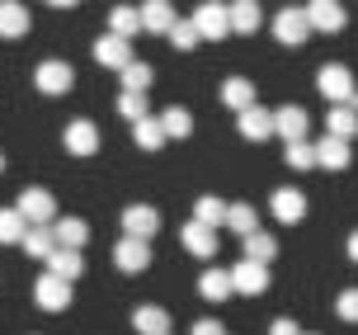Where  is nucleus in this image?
I'll use <instances>...</instances> for the list:
<instances>
[{
  "label": "nucleus",
  "instance_id": "1",
  "mask_svg": "<svg viewBox=\"0 0 358 335\" xmlns=\"http://www.w3.org/2000/svg\"><path fill=\"white\" fill-rule=\"evenodd\" d=\"M316 86H321V95H325L335 109H349V114H358V90H354V76H349V67H340V62L321 67Z\"/></svg>",
  "mask_w": 358,
  "mask_h": 335
},
{
  "label": "nucleus",
  "instance_id": "2",
  "mask_svg": "<svg viewBox=\"0 0 358 335\" xmlns=\"http://www.w3.org/2000/svg\"><path fill=\"white\" fill-rule=\"evenodd\" d=\"M15 212L24 217V227H52V217H57V198L48 194V189H24L15 203Z\"/></svg>",
  "mask_w": 358,
  "mask_h": 335
},
{
  "label": "nucleus",
  "instance_id": "3",
  "mask_svg": "<svg viewBox=\"0 0 358 335\" xmlns=\"http://www.w3.org/2000/svg\"><path fill=\"white\" fill-rule=\"evenodd\" d=\"M189 24L198 29V38H227V34H231V24H227V5H222V0H203Z\"/></svg>",
  "mask_w": 358,
  "mask_h": 335
},
{
  "label": "nucleus",
  "instance_id": "4",
  "mask_svg": "<svg viewBox=\"0 0 358 335\" xmlns=\"http://www.w3.org/2000/svg\"><path fill=\"white\" fill-rule=\"evenodd\" d=\"M161 231V212L146 208V203H132V208L123 212V236H132V241H151Z\"/></svg>",
  "mask_w": 358,
  "mask_h": 335
},
{
  "label": "nucleus",
  "instance_id": "5",
  "mask_svg": "<svg viewBox=\"0 0 358 335\" xmlns=\"http://www.w3.org/2000/svg\"><path fill=\"white\" fill-rule=\"evenodd\" d=\"M306 34H311V24H306V15L297 10V5L278 10V19H273V38H278V43L297 48V43H306Z\"/></svg>",
  "mask_w": 358,
  "mask_h": 335
},
{
  "label": "nucleus",
  "instance_id": "6",
  "mask_svg": "<svg viewBox=\"0 0 358 335\" xmlns=\"http://www.w3.org/2000/svg\"><path fill=\"white\" fill-rule=\"evenodd\" d=\"M231 274V293H245V298H259L268 288V269L264 265H250V260H241L236 269H227Z\"/></svg>",
  "mask_w": 358,
  "mask_h": 335
},
{
  "label": "nucleus",
  "instance_id": "7",
  "mask_svg": "<svg viewBox=\"0 0 358 335\" xmlns=\"http://www.w3.org/2000/svg\"><path fill=\"white\" fill-rule=\"evenodd\" d=\"M34 302L43 307V312H66V307H71V283L43 274V279H38V288H34Z\"/></svg>",
  "mask_w": 358,
  "mask_h": 335
},
{
  "label": "nucleus",
  "instance_id": "8",
  "mask_svg": "<svg viewBox=\"0 0 358 335\" xmlns=\"http://www.w3.org/2000/svg\"><path fill=\"white\" fill-rule=\"evenodd\" d=\"M76 81V71L66 67V62H43V67L34 71V86L43 90V95H66Z\"/></svg>",
  "mask_w": 358,
  "mask_h": 335
},
{
  "label": "nucleus",
  "instance_id": "9",
  "mask_svg": "<svg viewBox=\"0 0 358 335\" xmlns=\"http://www.w3.org/2000/svg\"><path fill=\"white\" fill-rule=\"evenodd\" d=\"M268 212L278 217V222H302L306 217V194L302 189H273V198H268Z\"/></svg>",
  "mask_w": 358,
  "mask_h": 335
},
{
  "label": "nucleus",
  "instance_id": "10",
  "mask_svg": "<svg viewBox=\"0 0 358 335\" xmlns=\"http://www.w3.org/2000/svg\"><path fill=\"white\" fill-rule=\"evenodd\" d=\"M113 265L123 269V274H142V269L151 265V246H146V241H132V236H123V241L113 246Z\"/></svg>",
  "mask_w": 358,
  "mask_h": 335
},
{
  "label": "nucleus",
  "instance_id": "11",
  "mask_svg": "<svg viewBox=\"0 0 358 335\" xmlns=\"http://www.w3.org/2000/svg\"><path fill=\"white\" fill-rule=\"evenodd\" d=\"M302 15H306V24L321 29V34H340L344 29V5H335V0H311Z\"/></svg>",
  "mask_w": 358,
  "mask_h": 335
},
{
  "label": "nucleus",
  "instance_id": "12",
  "mask_svg": "<svg viewBox=\"0 0 358 335\" xmlns=\"http://www.w3.org/2000/svg\"><path fill=\"white\" fill-rule=\"evenodd\" d=\"M306 128H311V118H306L302 104H287V109L273 114V132L283 142H306Z\"/></svg>",
  "mask_w": 358,
  "mask_h": 335
},
{
  "label": "nucleus",
  "instance_id": "13",
  "mask_svg": "<svg viewBox=\"0 0 358 335\" xmlns=\"http://www.w3.org/2000/svg\"><path fill=\"white\" fill-rule=\"evenodd\" d=\"M66 151H71V156H94V151H99V128L90 123V118L66 123Z\"/></svg>",
  "mask_w": 358,
  "mask_h": 335
},
{
  "label": "nucleus",
  "instance_id": "14",
  "mask_svg": "<svg viewBox=\"0 0 358 335\" xmlns=\"http://www.w3.org/2000/svg\"><path fill=\"white\" fill-rule=\"evenodd\" d=\"M48 274L62 279V283H76L80 274H85V255H80V250H62V246H57L52 255H48Z\"/></svg>",
  "mask_w": 358,
  "mask_h": 335
},
{
  "label": "nucleus",
  "instance_id": "15",
  "mask_svg": "<svg viewBox=\"0 0 358 335\" xmlns=\"http://www.w3.org/2000/svg\"><path fill=\"white\" fill-rule=\"evenodd\" d=\"M94 57H99V67H108V71H123L127 62H132V48H127L123 38L104 34L99 43H94Z\"/></svg>",
  "mask_w": 358,
  "mask_h": 335
},
{
  "label": "nucleus",
  "instance_id": "16",
  "mask_svg": "<svg viewBox=\"0 0 358 335\" xmlns=\"http://www.w3.org/2000/svg\"><path fill=\"white\" fill-rule=\"evenodd\" d=\"M241 137H245V142L273 137V114H268V109H259V104H250L245 114H241Z\"/></svg>",
  "mask_w": 358,
  "mask_h": 335
},
{
  "label": "nucleus",
  "instance_id": "17",
  "mask_svg": "<svg viewBox=\"0 0 358 335\" xmlns=\"http://www.w3.org/2000/svg\"><path fill=\"white\" fill-rule=\"evenodd\" d=\"M179 241H184V250H189V255H198V260H208V255L217 250V231L198 227V222H184V231H179Z\"/></svg>",
  "mask_w": 358,
  "mask_h": 335
},
{
  "label": "nucleus",
  "instance_id": "18",
  "mask_svg": "<svg viewBox=\"0 0 358 335\" xmlns=\"http://www.w3.org/2000/svg\"><path fill=\"white\" fill-rule=\"evenodd\" d=\"M227 208H231V203H222L217 194H203L194 203V222H198V227H208V231H217V227H227Z\"/></svg>",
  "mask_w": 358,
  "mask_h": 335
},
{
  "label": "nucleus",
  "instance_id": "19",
  "mask_svg": "<svg viewBox=\"0 0 358 335\" xmlns=\"http://www.w3.org/2000/svg\"><path fill=\"white\" fill-rule=\"evenodd\" d=\"M137 19H142V29H151V34H170V29H175V5L151 0V5L137 10Z\"/></svg>",
  "mask_w": 358,
  "mask_h": 335
},
{
  "label": "nucleus",
  "instance_id": "20",
  "mask_svg": "<svg viewBox=\"0 0 358 335\" xmlns=\"http://www.w3.org/2000/svg\"><path fill=\"white\" fill-rule=\"evenodd\" d=\"M259 5L255 0H236V5H227V24H231V34H255L259 29Z\"/></svg>",
  "mask_w": 358,
  "mask_h": 335
},
{
  "label": "nucleus",
  "instance_id": "21",
  "mask_svg": "<svg viewBox=\"0 0 358 335\" xmlns=\"http://www.w3.org/2000/svg\"><path fill=\"white\" fill-rule=\"evenodd\" d=\"M349 160H354L349 142H335V137H321V142H316V165H325V170H344Z\"/></svg>",
  "mask_w": 358,
  "mask_h": 335
},
{
  "label": "nucleus",
  "instance_id": "22",
  "mask_svg": "<svg viewBox=\"0 0 358 335\" xmlns=\"http://www.w3.org/2000/svg\"><path fill=\"white\" fill-rule=\"evenodd\" d=\"M132 326H137V335H170V317H165V307H137L132 312Z\"/></svg>",
  "mask_w": 358,
  "mask_h": 335
},
{
  "label": "nucleus",
  "instance_id": "23",
  "mask_svg": "<svg viewBox=\"0 0 358 335\" xmlns=\"http://www.w3.org/2000/svg\"><path fill=\"white\" fill-rule=\"evenodd\" d=\"M222 104L236 109V114H245V109L255 104V86L245 81V76H231V81L222 86Z\"/></svg>",
  "mask_w": 358,
  "mask_h": 335
},
{
  "label": "nucleus",
  "instance_id": "24",
  "mask_svg": "<svg viewBox=\"0 0 358 335\" xmlns=\"http://www.w3.org/2000/svg\"><path fill=\"white\" fill-rule=\"evenodd\" d=\"M273 255H278V241H273V236H268V231H250V236H245V260H250V265H273Z\"/></svg>",
  "mask_w": 358,
  "mask_h": 335
},
{
  "label": "nucleus",
  "instance_id": "25",
  "mask_svg": "<svg viewBox=\"0 0 358 335\" xmlns=\"http://www.w3.org/2000/svg\"><path fill=\"white\" fill-rule=\"evenodd\" d=\"M52 236H57V246H62V250H80L90 241V227L80 222V217H62V222L52 227Z\"/></svg>",
  "mask_w": 358,
  "mask_h": 335
},
{
  "label": "nucleus",
  "instance_id": "26",
  "mask_svg": "<svg viewBox=\"0 0 358 335\" xmlns=\"http://www.w3.org/2000/svg\"><path fill=\"white\" fill-rule=\"evenodd\" d=\"M19 246H24V255H34V260H48L57 250V236H52V227H29Z\"/></svg>",
  "mask_w": 358,
  "mask_h": 335
},
{
  "label": "nucleus",
  "instance_id": "27",
  "mask_svg": "<svg viewBox=\"0 0 358 335\" xmlns=\"http://www.w3.org/2000/svg\"><path fill=\"white\" fill-rule=\"evenodd\" d=\"M29 34V10L24 5H0V38H24Z\"/></svg>",
  "mask_w": 358,
  "mask_h": 335
},
{
  "label": "nucleus",
  "instance_id": "28",
  "mask_svg": "<svg viewBox=\"0 0 358 335\" xmlns=\"http://www.w3.org/2000/svg\"><path fill=\"white\" fill-rule=\"evenodd\" d=\"M198 293L208 302H222V298H231V274L227 269H208L203 279H198Z\"/></svg>",
  "mask_w": 358,
  "mask_h": 335
},
{
  "label": "nucleus",
  "instance_id": "29",
  "mask_svg": "<svg viewBox=\"0 0 358 335\" xmlns=\"http://www.w3.org/2000/svg\"><path fill=\"white\" fill-rule=\"evenodd\" d=\"M137 29H142V19H137V10H132V5H113V15H108V34L113 38H132L137 34Z\"/></svg>",
  "mask_w": 358,
  "mask_h": 335
},
{
  "label": "nucleus",
  "instance_id": "30",
  "mask_svg": "<svg viewBox=\"0 0 358 335\" xmlns=\"http://www.w3.org/2000/svg\"><path fill=\"white\" fill-rule=\"evenodd\" d=\"M156 123H161L165 142H170V137H189V132H194V118H189V109H179V104H175V109H165Z\"/></svg>",
  "mask_w": 358,
  "mask_h": 335
},
{
  "label": "nucleus",
  "instance_id": "31",
  "mask_svg": "<svg viewBox=\"0 0 358 335\" xmlns=\"http://www.w3.org/2000/svg\"><path fill=\"white\" fill-rule=\"evenodd\" d=\"M354 132H358V114H349V109H330V118H325V137L349 142Z\"/></svg>",
  "mask_w": 358,
  "mask_h": 335
},
{
  "label": "nucleus",
  "instance_id": "32",
  "mask_svg": "<svg viewBox=\"0 0 358 335\" xmlns=\"http://www.w3.org/2000/svg\"><path fill=\"white\" fill-rule=\"evenodd\" d=\"M227 227H231L236 236H250V231H259V212H255L250 203H231V208H227Z\"/></svg>",
  "mask_w": 358,
  "mask_h": 335
},
{
  "label": "nucleus",
  "instance_id": "33",
  "mask_svg": "<svg viewBox=\"0 0 358 335\" xmlns=\"http://www.w3.org/2000/svg\"><path fill=\"white\" fill-rule=\"evenodd\" d=\"M118 76H123V95H146V86H151V67H146V62H137V57H132Z\"/></svg>",
  "mask_w": 358,
  "mask_h": 335
},
{
  "label": "nucleus",
  "instance_id": "34",
  "mask_svg": "<svg viewBox=\"0 0 358 335\" xmlns=\"http://www.w3.org/2000/svg\"><path fill=\"white\" fill-rule=\"evenodd\" d=\"M132 137H137L142 151H161V146H165V132H161V123H156L151 114H146L142 123H132Z\"/></svg>",
  "mask_w": 358,
  "mask_h": 335
},
{
  "label": "nucleus",
  "instance_id": "35",
  "mask_svg": "<svg viewBox=\"0 0 358 335\" xmlns=\"http://www.w3.org/2000/svg\"><path fill=\"white\" fill-rule=\"evenodd\" d=\"M24 217H19L15 208H0V246H19L24 241Z\"/></svg>",
  "mask_w": 358,
  "mask_h": 335
},
{
  "label": "nucleus",
  "instance_id": "36",
  "mask_svg": "<svg viewBox=\"0 0 358 335\" xmlns=\"http://www.w3.org/2000/svg\"><path fill=\"white\" fill-rule=\"evenodd\" d=\"M170 43H175L179 53H194V48L203 43V38H198V29L189 24V19H175V29H170Z\"/></svg>",
  "mask_w": 358,
  "mask_h": 335
},
{
  "label": "nucleus",
  "instance_id": "37",
  "mask_svg": "<svg viewBox=\"0 0 358 335\" xmlns=\"http://www.w3.org/2000/svg\"><path fill=\"white\" fill-rule=\"evenodd\" d=\"M287 165L292 170H311L316 165V146L311 142H287Z\"/></svg>",
  "mask_w": 358,
  "mask_h": 335
},
{
  "label": "nucleus",
  "instance_id": "38",
  "mask_svg": "<svg viewBox=\"0 0 358 335\" xmlns=\"http://www.w3.org/2000/svg\"><path fill=\"white\" fill-rule=\"evenodd\" d=\"M118 114L127 123H142L146 118V95H118Z\"/></svg>",
  "mask_w": 358,
  "mask_h": 335
},
{
  "label": "nucleus",
  "instance_id": "39",
  "mask_svg": "<svg viewBox=\"0 0 358 335\" xmlns=\"http://www.w3.org/2000/svg\"><path fill=\"white\" fill-rule=\"evenodd\" d=\"M335 312H340V321H358V288L340 293V302H335Z\"/></svg>",
  "mask_w": 358,
  "mask_h": 335
},
{
  "label": "nucleus",
  "instance_id": "40",
  "mask_svg": "<svg viewBox=\"0 0 358 335\" xmlns=\"http://www.w3.org/2000/svg\"><path fill=\"white\" fill-rule=\"evenodd\" d=\"M268 335H302V331H297V321L278 317V321H273V331H268Z\"/></svg>",
  "mask_w": 358,
  "mask_h": 335
},
{
  "label": "nucleus",
  "instance_id": "41",
  "mask_svg": "<svg viewBox=\"0 0 358 335\" xmlns=\"http://www.w3.org/2000/svg\"><path fill=\"white\" fill-rule=\"evenodd\" d=\"M194 335H227L222 321H194Z\"/></svg>",
  "mask_w": 358,
  "mask_h": 335
},
{
  "label": "nucleus",
  "instance_id": "42",
  "mask_svg": "<svg viewBox=\"0 0 358 335\" xmlns=\"http://www.w3.org/2000/svg\"><path fill=\"white\" fill-rule=\"evenodd\" d=\"M349 260H354V265H358V231H354V236H349Z\"/></svg>",
  "mask_w": 358,
  "mask_h": 335
},
{
  "label": "nucleus",
  "instance_id": "43",
  "mask_svg": "<svg viewBox=\"0 0 358 335\" xmlns=\"http://www.w3.org/2000/svg\"><path fill=\"white\" fill-rule=\"evenodd\" d=\"M0 170H5V156H0Z\"/></svg>",
  "mask_w": 358,
  "mask_h": 335
}]
</instances>
